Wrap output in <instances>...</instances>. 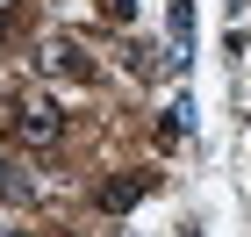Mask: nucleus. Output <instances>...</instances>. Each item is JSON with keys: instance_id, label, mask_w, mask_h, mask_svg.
<instances>
[{"instance_id": "obj_2", "label": "nucleus", "mask_w": 251, "mask_h": 237, "mask_svg": "<svg viewBox=\"0 0 251 237\" xmlns=\"http://www.w3.org/2000/svg\"><path fill=\"white\" fill-rule=\"evenodd\" d=\"M136 194H144V173H129V180H115V187H100V209H129Z\"/></svg>"}, {"instance_id": "obj_3", "label": "nucleus", "mask_w": 251, "mask_h": 237, "mask_svg": "<svg viewBox=\"0 0 251 237\" xmlns=\"http://www.w3.org/2000/svg\"><path fill=\"white\" fill-rule=\"evenodd\" d=\"M0 237H29V230H7V223H0Z\"/></svg>"}, {"instance_id": "obj_1", "label": "nucleus", "mask_w": 251, "mask_h": 237, "mask_svg": "<svg viewBox=\"0 0 251 237\" xmlns=\"http://www.w3.org/2000/svg\"><path fill=\"white\" fill-rule=\"evenodd\" d=\"M15 130L29 144H50V137H58V108H50V101H22V108H15Z\"/></svg>"}]
</instances>
